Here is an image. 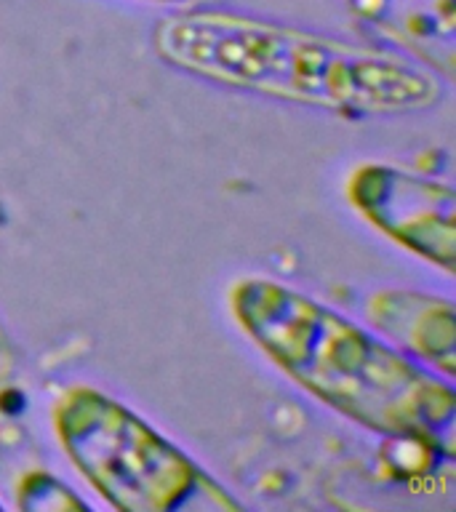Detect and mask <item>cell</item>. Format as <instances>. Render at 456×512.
<instances>
[{
	"mask_svg": "<svg viewBox=\"0 0 456 512\" xmlns=\"http://www.w3.org/2000/svg\"><path fill=\"white\" fill-rule=\"evenodd\" d=\"M152 46L195 78L352 118L427 110L443 96L432 72L390 51L232 11L168 16Z\"/></svg>",
	"mask_w": 456,
	"mask_h": 512,
	"instance_id": "obj_1",
	"label": "cell"
},
{
	"mask_svg": "<svg viewBox=\"0 0 456 512\" xmlns=\"http://www.w3.org/2000/svg\"><path fill=\"white\" fill-rule=\"evenodd\" d=\"M230 304L275 366L352 422L427 443H440L454 427L448 384L310 296L248 278L232 286Z\"/></svg>",
	"mask_w": 456,
	"mask_h": 512,
	"instance_id": "obj_2",
	"label": "cell"
},
{
	"mask_svg": "<svg viewBox=\"0 0 456 512\" xmlns=\"http://www.w3.org/2000/svg\"><path fill=\"white\" fill-rule=\"evenodd\" d=\"M54 430L80 475L118 510H240L200 464L91 387L78 384L56 398Z\"/></svg>",
	"mask_w": 456,
	"mask_h": 512,
	"instance_id": "obj_3",
	"label": "cell"
},
{
	"mask_svg": "<svg viewBox=\"0 0 456 512\" xmlns=\"http://www.w3.org/2000/svg\"><path fill=\"white\" fill-rule=\"evenodd\" d=\"M347 198L387 238L454 272L456 198L448 184L403 168L366 163L352 171Z\"/></svg>",
	"mask_w": 456,
	"mask_h": 512,
	"instance_id": "obj_4",
	"label": "cell"
},
{
	"mask_svg": "<svg viewBox=\"0 0 456 512\" xmlns=\"http://www.w3.org/2000/svg\"><path fill=\"white\" fill-rule=\"evenodd\" d=\"M366 315L395 347L454 376L456 312L448 299L416 291H379L368 296Z\"/></svg>",
	"mask_w": 456,
	"mask_h": 512,
	"instance_id": "obj_5",
	"label": "cell"
},
{
	"mask_svg": "<svg viewBox=\"0 0 456 512\" xmlns=\"http://www.w3.org/2000/svg\"><path fill=\"white\" fill-rule=\"evenodd\" d=\"M358 19L382 32L446 80L456 72V0H344Z\"/></svg>",
	"mask_w": 456,
	"mask_h": 512,
	"instance_id": "obj_6",
	"label": "cell"
},
{
	"mask_svg": "<svg viewBox=\"0 0 456 512\" xmlns=\"http://www.w3.org/2000/svg\"><path fill=\"white\" fill-rule=\"evenodd\" d=\"M16 368H19V355H16L14 344L8 339V334L0 326V387L8 382H14Z\"/></svg>",
	"mask_w": 456,
	"mask_h": 512,
	"instance_id": "obj_7",
	"label": "cell"
},
{
	"mask_svg": "<svg viewBox=\"0 0 456 512\" xmlns=\"http://www.w3.org/2000/svg\"><path fill=\"white\" fill-rule=\"evenodd\" d=\"M158 3H179V0H158Z\"/></svg>",
	"mask_w": 456,
	"mask_h": 512,
	"instance_id": "obj_8",
	"label": "cell"
}]
</instances>
